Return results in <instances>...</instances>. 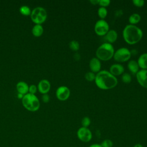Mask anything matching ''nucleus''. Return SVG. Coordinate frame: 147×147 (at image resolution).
Wrapping results in <instances>:
<instances>
[{"label": "nucleus", "instance_id": "f257e3e1", "mask_svg": "<svg viewBox=\"0 0 147 147\" xmlns=\"http://www.w3.org/2000/svg\"><path fill=\"white\" fill-rule=\"evenodd\" d=\"M94 81L96 86L103 90L112 89L115 87L118 84L116 77L106 70H102L98 72Z\"/></svg>", "mask_w": 147, "mask_h": 147}, {"label": "nucleus", "instance_id": "f03ea898", "mask_svg": "<svg viewBox=\"0 0 147 147\" xmlns=\"http://www.w3.org/2000/svg\"><path fill=\"white\" fill-rule=\"evenodd\" d=\"M122 36L125 41L129 45H134L141 41L143 36L142 30L136 25H127L123 29Z\"/></svg>", "mask_w": 147, "mask_h": 147}, {"label": "nucleus", "instance_id": "7ed1b4c3", "mask_svg": "<svg viewBox=\"0 0 147 147\" xmlns=\"http://www.w3.org/2000/svg\"><path fill=\"white\" fill-rule=\"evenodd\" d=\"M115 51L112 44L104 42L96 51V56L100 61H108L113 57Z\"/></svg>", "mask_w": 147, "mask_h": 147}, {"label": "nucleus", "instance_id": "20e7f679", "mask_svg": "<svg viewBox=\"0 0 147 147\" xmlns=\"http://www.w3.org/2000/svg\"><path fill=\"white\" fill-rule=\"evenodd\" d=\"M22 103L24 107L30 111H36L39 109L40 106V102L37 96L30 93L24 95Z\"/></svg>", "mask_w": 147, "mask_h": 147}, {"label": "nucleus", "instance_id": "39448f33", "mask_svg": "<svg viewBox=\"0 0 147 147\" xmlns=\"http://www.w3.org/2000/svg\"><path fill=\"white\" fill-rule=\"evenodd\" d=\"M30 16L33 22L36 24H41L47 18V12L44 7L37 6L32 10Z\"/></svg>", "mask_w": 147, "mask_h": 147}, {"label": "nucleus", "instance_id": "423d86ee", "mask_svg": "<svg viewBox=\"0 0 147 147\" xmlns=\"http://www.w3.org/2000/svg\"><path fill=\"white\" fill-rule=\"evenodd\" d=\"M131 56V51L127 48L122 47L115 51L113 58L117 62L123 63L128 61L130 59Z\"/></svg>", "mask_w": 147, "mask_h": 147}, {"label": "nucleus", "instance_id": "0eeeda50", "mask_svg": "<svg viewBox=\"0 0 147 147\" xmlns=\"http://www.w3.org/2000/svg\"><path fill=\"white\" fill-rule=\"evenodd\" d=\"M109 30V25L105 20H98L94 25V31L99 36H105Z\"/></svg>", "mask_w": 147, "mask_h": 147}, {"label": "nucleus", "instance_id": "6e6552de", "mask_svg": "<svg viewBox=\"0 0 147 147\" xmlns=\"http://www.w3.org/2000/svg\"><path fill=\"white\" fill-rule=\"evenodd\" d=\"M76 134L78 139L83 142H88L92 138V133L88 127H80L78 130Z\"/></svg>", "mask_w": 147, "mask_h": 147}, {"label": "nucleus", "instance_id": "1a4fd4ad", "mask_svg": "<svg viewBox=\"0 0 147 147\" xmlns=\"http://www.w3.org/2000/svg\"><path fill=\"white\" fill-rule=\"evenodd\" d=\"M70 90L65 86L59 87L56 91V96L57 98L61 101H64L68 99L70 96Z\"/></svg>", "mask_w": 147, "mask_h": 147}, {"label": "nucleus", "instance_id": "9d476101", "mask_svg": "<svg viewBox=\"0 0 147 147\" xmlns=\"http://www.w3.org/2000/svg\"><path fill=\"white\" fill-rule=\"evenodd\" d=\"M138 84L144 88H147V69H140L136 74Z\"/></svg>", "mask_w": 147, "mask_h": 147}, {"label": "nucleus", "instance_id": "9b49d317", "mask_svg": "<svg viewBox=\"0 0 147 147\" xmlns=\"http://www.w3.org/2000/svg\"><path fill=\"white\" fill-rule=\"evenodd\" d=\"M37 89L41 94H48L51 89V83L47 79H41L38 83Z\"/></svg>", "mask_w": 147, "mask_h": 147}, {"label": "nucleus", "instance_id": "f8f14e48", "mask_svg": "<svg viewBox=\"0 0 147 147\" xmlns=\"http://www.w3.org/2000/svg\"><path fill=\"white\" fill-rule=\"evenodd\" d=\"M89 67L91 72L94 74L98 73L100 71L101 63L100 61L96 57H92L89 62Z\"/></svg>", "mask_w": 147, "mask_h": 147}, {"label": "nucleus", "instance_id": "ddd939ff", "mask_svg": "<svg viewBox=\"0 0 147 147\" xmlns=\"http://www.w3.org/2000/svg\"><path fill=\"white\" fill-rule=\"evenodd\" d=\"M124 67L120 64H114L110 67L109 72L114 76H119L124 73Z\"/></svg>", "mask_w": 147, "mask_h": 147}, {"label": "nucleus", "instance_id": "4468645a", "mask_svg": "<svg viewBox=\"0 0 147 147\" xmlns=\"http://www.w3.org/2000/svg\"><path fill=\"white\" fill-rule=\"evenodd\" d=\"M105 40H106V42L110 43L112 44L115 42L118 38L117 32L115 30H109V32L105 35Z\"/></svg>", "mask_w": 147, "mask_h": 147}, {"label": "nucleus", "instance_id": "2eb2a0df", "mask_svg": "<svg viewBox=\"0 0 147 147\" xmlns=\"http://www.w3.org/2000/svg\"><path fill=\"white\" fill-rule=\"evenodd\" d=\"M16 89L18 93L25 95L28 93L29 86L25 82L20 81L16 84Z\"/></svg>", "mask_w": 147, "mask_h": 147}, {"label": "nucleus", "instance_id": "dca6fc26", "mask_svg": "<svg viewBox=\"0 0 147 147\" xmlns=\"http://www.w3.org/2000/svg\"><path fill=\"white\" fill-rule=\"evenodd\" d=\"M137 61L140 68L147 69V53H144L141 55Z\"/></svg>", "mask_w": 147, "mask_h": 147}, {"label": "nucleus", "instance_id": "f3484780", "mask_svg": "<svg viewBox=\"0 0 147 147\" xmlns=\"http://www.w3.org/2000/svg\"><path fill=\"white\" fill-rule=\"evenodd\" d=\"M127 68L130 72L136 75L140 67L137 63V61L134 60H130L127 63Z\"/></svg>", "mask_w": 147, "mask_h": 147}, {"label": "nucleus", "instance_id": "a211bd4d", "mask_svg": "<svg viewBox=\"0 0 147 147\" xmlns=\"http://www.w3.org/2000/svg\"><path fill=\"white\" fill-rule=\"evenodd\" d=\"M43 32L44 28L41 24H35L32 29V33L36 37H39L41 36Z\"/></svg>", "mask_w": 147, "mask_h": 147}, {"label": "nucleus", "instance_id": "6ab92c4d", "mask_svg": "<svg viewBox=\"0 0 147 147\" xmlns=\"http://www.w3.org/2000/svg\"><path fill=\"white\" fill-rule=\"evenodd\" d=\"M141 21V16L138 13H133L129 17V22L130 25H136Z\"/></svg>", "mask_w": 147, "mask_h": 147}, {"label": "nucleus", "instance_id": "aec40b11", "mask_svg": "<svg viewBox=\"0 0 147 147\" xmlns=\"http://www.w3.org/2000/svg\"><path fill=\"white\" fill-rule=\"evenodd\" d=\"M19 11L20 12V13L24 16H29L30 15L32 10L30 9V8L25 5H22L21 6H20V9H19Z\"/></svg>", "mask_w": 147, "mask_h": 147}, {"label": "nucleus", "instance_id": "412c9836", "mask_svg": "<svg viewBox=\"0 0 147 147\" xmlns=\"http://www.w3.org/2000/svg\"><path fill=\"white\" fill-rule=\"evenodd\" d=\"M69 48L72 51L76 52L80 49V44L76 40H72L69 42Z\"/></svg>", "mask_w": 147, "mask_h": 147}, {"label": "nucleus", "instance_id": "4be33fe9", "mask_svg": "<svg viewBox=\"0 0 147 147\" xmlns=\"http://www.w3.org/2000/svg\"><path fill=\"white\" fill-rule=\"evenodd\" d=\"M98 15L100 20H104L107 15V10L106 7H100L98 10Z\"/></svg>", "mask_w": 147, "mask_h": 147}, {"label": "nucleus", "instance_id": "5701e85b", "mask_svg": "<svg viewBox=\"0 0 147 147\" xmlns=\"http://www.w3.org/2000/svg\"><path fill=\"white\" fill-rule=\"evenodd\" d=\"M121 80L124 83H130L131 81V75L128 73H123L121 76Z\"/></svg>", "mask_w": 147, "mask_h": 147}, {"label": "nucleus", "instance_id": "b1692460", "mask_svg": "<svg viewBox=\"0 0 147 147\" xmlns=\"http://www.w3.org/2000/svg\"><path fill=\"white\" fill-rule=\"evenodd\" d=\"M95 76H96V74H94V72L90 71V72H87L84 76L85 79L88 81V82H92L94 80H95Z\"/></svg>", "mask_w": 147, "mask_h": 147}, {"label": "nucleus", "instance_id": "393cba45", "mask_svg": "<svg viewBox=\"0 0 147 147\" xmlns=\"http://www.w3.org/2000/svg\"><path fill=\"white\" fill-rule=\"evenodd\" d=\"M81 123H82V127H88L91 124V119L88 117H84L82 118Z\"/></svg>", "mask_w": 147, "mask_h": 147}, {"label": "nucleus", "instance_id": "a878e982", "mask_svg": "<svg viewBox=\"0 0 147 147\" xmlns=\"http://www.w3.org/2000/svg\"><path fill=\"white\" fill-rule=\"evenodd\" d=\"M100 145L102 147H112L113 146V142L110 139H105Z\"/></svg>", "mask_w": 147, "mask_h": 147}, {"label": "nucleus", "instance_id": "bb28decb", "mask_svg": "<svg viewBox=\"0 0 147 147\" xmlns=\"http://www.w3.org/2000/svg\"><path fill=\"white\" fill-rule=\"evenodd\" d=\"M111 3V1L110 0H99V5L100 7H106L107 6H109Z\"/></svg>", "mask_w": 147, "mask_h": 147}, {"label": "nucleus", "instance_id": "cd10ccee", "mask_svg": "<svg viewBox=\"0 0 147 147\" xmlns=\"http://www.w3.org/2000/svg\"><path fill=\"white\" fill-rule=\"evenodd\" d=\"M133 5L138 7H141L144 5L145 1L143 0H133Z\"/></svg>", "mask_w": 147, "mask_h": 147}, {"label": "nucleus", "instance_id": "c85d7f7f", "mask_svg": "<svg viewBox=\"0 0 147 147\" xmlns=\"http://www.w3.org/2000/svg\"><path fill=\"white\" fill-rule=\"evenodd\" d=\"M37 87L35 84H31L29 86V91L28 93L32 94H35L37 91Z\"/></svg>", "mask_w": 147, "mask_h": 147}, {"label": "nucleus", "instance_id": "c756f323", "mask_svg": "<svg viewBox=\"0 0 147 147\" xmlns=\"http://www.w3.org/2000/svg\"><path fill=\"white\" fill-rule=\"evenodd\" d=\"M42 100L43 101V102L44 103H48L49 100H50V97L49 95L48 94H42Z\"/></svg>", "mask_w": 147, "mask_h": 147}, {"label": "nucleus", "instance_id": "7c9ffc66", "mask_svg": "<svg viewBox=\"0 0 147 147\" xmlns=\"http://www.w3.org/2000/svg\"><path fill=\"white\" fill-rule=\"evenodd\" d=\"M99 0H90V2L94 5H98L99 4Z\"/></svg>", "mask_w": 147, "mask_h": 147}, {"label": "nucleus", "instance_id": "2f4dec72", "mask_svg": "<svg viewBox=\"0 0 147 147\" xmlns=\"http://www.w3.org/2000/svg\"><path fill=\"white\" fill-rule=\"evenodd\" d=\"M88 147H102L101 145L99 144H93L90 145Z\"/></svg>", "mask_w": 147, "mask_h": 147}, {"label": "nucleus", "instance_id": "473e14b6", "mask_svg": "<svg viewBox=\"0 0 147 147\" xmlns=\"http://www.w3.org/2000/svg\"><path fill=\"white\" fill-rule=\"evenodd\" d=\"M24 95H23V94H21V93H18V94H17V98H19V99H22V98H23V96H24Z\"/></svg>", "mask_w": 147, "mask_h": 147}, {"label": "nucleus", "instance_id": "72a5a7b5", "mask_svg": "<svg viewBox=\"0 0 147 147\" xmlns=\"http://www.w3.org/2000/svg\"><path fill=\"white\" fill-rule=\"evenodd\" d=\"M133 147H144V146L140 144H136V145H134Z\"/></svg>", "mask_w": 147, "mask_h": 147}]
</instances>
